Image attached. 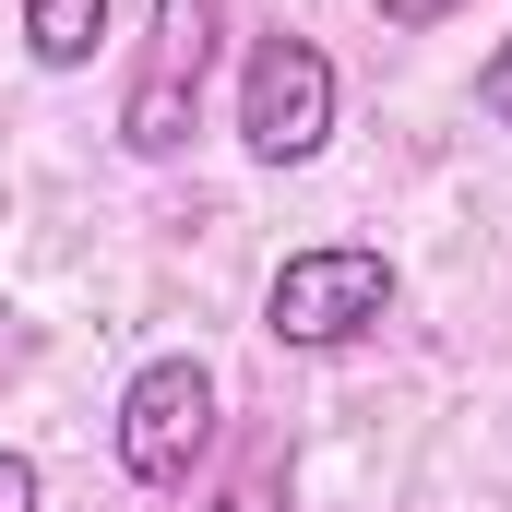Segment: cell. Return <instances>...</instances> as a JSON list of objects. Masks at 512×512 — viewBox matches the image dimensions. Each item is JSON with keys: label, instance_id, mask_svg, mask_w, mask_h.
Instances as JSON below:
<instances>
[{"label": "cell", "instance_id": "6da1fadb", "mask_svg": "<svg viewBox=\"0 0 512 512\" xmlns=\"http://www.w3.org/2000/svg\"><path fill=\"white\" fill-rule=\"evenodd\" d=\"M393 298H405V274H393L382 251L322 239V251H286V262H274V286H262V334H274V346H298V358H334V346L382 334Z\"/></svg>", "mask_w": 512, "mask_h": 512}, {"label": "cell", "instance_id": "7a4b0ae2", "mask_svg": "<svg viewBox=\"0 0 512 512\" xmlns=\"http://www.w3.org/2000/svg\"><path fill=\"white\" fill-rule=\"evenodd\" d=\"M215 36H227V0H155L143 60H131V96H120V143L143 155V167L191 155L203 84H215Z\"/></svg>", "mask_w": 512, "mask_h": 512}, {"label": "cell", "instance_id": "3957f363", "mask_svg": "<svg viewBox=\"0 0 512 512\" xmlns=\"http://www.w3.org/2000/svg\"><path fill=\"white\" fill-rule=\"evenodd\" d=\"M215 453V370L203 358H143L120 382V477L131 489H191Z\"/></svg>", "mask_w": 512, "mask_h": 512}, {"label": "cell", "instance_id": "277c9868", "mask_svg": "<svg viewBox=\"0 0 512 512\" xmlns=\"http://www.w3.org/2000/svg\"><path fill=\"white\" fill-rule=\"evenodd\" d=\"M239 143L262 167H310L334 143V60L310 36H262L251 48V84H239Z\"/></svg>", "mask_w": 512, "mask_h": 512}, {"label": "cell", "instance_id": "5b68a950", "mask_svg": "<svg viewBox=\"0 0 512 512\" xmlns=\"http://www.w3.org/2000/svg\"><path fill=\"white\" fill-rule=\"evenodd\" d=\"M96 36H108V0H24V48H36V72H84Z\"/></svg>", "mask_w": 512, "mask_h": 512}, {"label": "cell", "instance_id": "8992f818", "mask_svg": "<svg viewBox=\"0 0 512 512\" xmlns=\"http://www.w3.org/2000/svg\"><path fill=\"white\" fill-rule=\"evenodd\" d=\"M48 501V477H36V453H0V512H36Z\"/></svg>", "mask_w": 512, "mask_h": 512}, {"label": "cell", "instance_id": "52a82bcc", "mask_svg": "<svg viewBox=\"0 0 512 512\" xmlns=\"http://www.w3.org/2000/svg\"><path fill=\"white\" fill-rule=\"evenodd\" d=\"M274 477H286V453H251V477L227 489V512H274Z\"/></svg>", "mask_w": 512, "mask_h": 512}, {"label": "cell", "instance_id": "ba28073f", "mask_svg": "<svg viewBox=\"0 0 512 512\" xmlns=\"http://www.w3.org/2000/svg\"><path fill=\"white\" fill-rule=\"evenodd\" d=\"M477 108H489V120L512 131V36H501V48H489V72H477Z\"/></svg>", "mask_w": 512, "mask_h": 512}, {"label": "cell", "instance_id": "9c48e42d", "mask_svg": "<svg viewBox=\"0 0 512 512\" xmlns=\"http://www.w3.org/2000/svg\"><path fill=\"white\" fill-rule=\"evenodd\" d=\"M370 12H382V24H453L465 0H370Z\"/></svg>", "mask_w": 512, "mask_h": 512}]
</instances>
